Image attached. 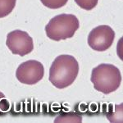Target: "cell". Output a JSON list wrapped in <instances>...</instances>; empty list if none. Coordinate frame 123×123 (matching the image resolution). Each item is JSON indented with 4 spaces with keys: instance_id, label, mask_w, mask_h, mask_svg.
Wrapping results in <instances>:
<instances>
[{
    "instance_id": "cell-1",
    "label": "cell",
    "mask_w": 123,
    "mask_h": 123,
    "mask_svg": "<svg viewBox=\"0 0 123 123\" xmlns=\"http://www.w3.org/2000/svg\"><path fill=\"white\" fill-rule=\"evenodd\" d=\"M79 64L74 57L62 54L57 57L49 69V80L57 89L70 86L78 76Z\"/></svg>"
},
{
    "instance_id": "cell-2",
    "label": "cell",
    "mask_w": 123,
    "mask_h": 123,
    "mask_svg": "<svg viewBox=\"0 0 123 123\" xmlns=\"http://www.w3.org/2000/svg\"><path fill=\"white\" fill-rule=\"evenodd\" d=\"M90 80L97 91L108 94L120 87L122 74L117 67L103 63L92 70Z\"/></svg>"
},
{
    "instance_id": "cell-3",
    "label": "cell",
    "mask_w": 123,
    "mask_h": 123,
    "mask_svg": "<svg viewBox=\"0 0 123 123\" xmlns=\"http://www.w3.org/2000/svg\"><path fill=\"white\" fill-rule=\"evenodd\" d=\"M79 25V20L75 15L60 14L49 21L45 26V32L50 39L60 41L73 37Z\"/></svg>"
},
{
    "instance_id": "cell-4",
    "label": "cell",
    "mask_w": 123,
    "mask_h": 123,
    "mask_svg": "<svg viewBox=\"0 0 123 123\" xmlns=\"http://www.w3.org/2000/svg\"><path fill=\"white\" fill-rule=\"evenodd\" d=\"M44 76V67L36 60L24 62L17 67L16 77L20 82L25 85H35L39 82Z\"/></svg>"
},
{
    "instance_id": "cell-5",
    "label": "cell",
    "mask_w": 123,
    "mask_h": 123,
    "mask_svg": "<svg viewBox=\"0 0 123 123\" xmlns=\"http://www.w3.org/2000/svg\"><path fill=\"white\" fill-rule=\"evenodd\" d=\"M6 44L13 54L24 57L34 49L33 39L25 31L15 30L7 35Z\"/></svg>"
},
{
    "instance_id": "cell-6",
    "label": "cell",
    "mask_w": 123,
    "mask_h": 123,
    "mask_svg": "<svg viewBox=\"0 0 123 123\" xmlns=\"http://www.w3.org/2000/svg\"><path fill=\"white\" fill-rule=\"evenodd\" d=\"M115 39L114 31L108 25H99L90 31L88 36V44L98 52H104L112 45Z\"/></svg>"
},
{
    "instance_id": "cell-7",
    "label": "cell",
    "mask_w": 123,
    "mask_h": 123,
    "mask_svg": "<svg viewBox=\"0 0 123 123\" xmlns=\"http://www.w3.org/2000/svg\"><path fill=\"white\" fill-rule=\"evenodd\" d=\"M17 0H0V18L8 16L13 11Z\"/></svg>"
},
{
    "instance_id": "cell-8",
    "label": "cell",
    "mask_w": 123,
    "mask_h": 123,
    "mask_svg": "<svg viewBox=\"0 0 123 123\" xmlns=\"http://www.w3.org/2000/svg\"><path fill=\"white\" fill-rule=\"evenodd\" d=\"M82 117L75 112L63 113L54 120V122H81Z\"/></svg>"
},
{
    "instance_id": "cell-9",
    "label": "cell",
    "mask_w": 123,
    "mask_h": 123,
    "mask_svg": "<svg viewBox=\"0 0 123 123\" xmlns=\"http://www.w3.org/2000/svg\"><path fill=\"white\" fill-rule=\"evenodd\" d=\"M45 7L50 9H58L64 7L68 0H40Z\"/></svg>"
},
{
    "instance_id": "cell-10",
    "label": "cell",
    "mask_w": 123,
    "mask_h": 123,
    "mask_svg": "<svg viewBox=\"0 0 123 123\" xmlns=\"http://www.w3.org/2000/svg\"><path fill=\"white\" fill-rule=\"evenodd\" d=\"M75 2L80 8L90 11L96 7L98 0H75Z\"/></svg>"
},
{
    "instance_id": "cell-11",
    "label": "cell",
    "mask_w": 123,
    "mask_h": 123,
    "mask_svg": "<svg viewBox=\"0 0 123 123\" xmlns=\"http://www.w3.org/2000/svg\"><path fill=\"white\" fill-rule=\"evenodd\" d=\"M11 108V104L5 95L2 92H0V116L6 114L8 112Z\"/></svg>"
}]
</instances>
